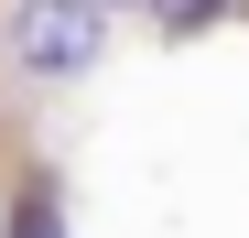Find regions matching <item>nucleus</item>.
Here are the masks:
<instances>
[{"label": "nucleus", "instance_id": "2", "mask_svg": "<svg viewBox=\"0 0 249 238\" xmlns=\"http://www.w3.org/2000/svg\"><path fill=\"white\" fill-rule=\"evenodd\" d=\"M217 11H228V0H152V22H162V33H206Z\"/></svg>", "mask_w": 249, "mask_h": 238}, {"label": "nucleus", "instance_id": "4", "mask_svg": "<svg viewBox=\"0 0 249 238\" xmlns=\"http://www.w3.org/2000/svg\"><path fill=\"white\" fill-rule=\"evenodd\" d=\"M98 11H119V0H98ZM141 11H152V0H141Z\"/></svg>", "mask_w": 249, "mask_h": 238}, {"label": "nucleus", "instance_id": "3", "mask_svg": "<svg viewBox=\"0 0 249 238\" xmlns=\"http://www.w3.org/2000/svg\"><path fill=\"white\" fill-rule=\"evenodd\" d=\"M11 238H54V206H44V195L22 206V227H11Z\"/></svg>", "mask_w": 249, "mask_h": 238}, {"label": "nucleus", "instance_id": "1", "mask_svg": "<svg viewBox=\"0 0 249 238\" xmlns=\"http://www.w3.org/2000/svg\"><path fill=\"white\" fill-rule=\"evenodd\" d=\"M98 54H108L98 0H11V65L22 76H87Z\"/></svg>", "mask_w": 249, "mask_h": 238}]
</instances>
